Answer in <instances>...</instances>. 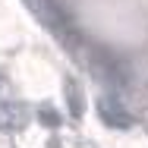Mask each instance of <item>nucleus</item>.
Returning <instances> with one entry per match:
<instances>
[{
	"instance_id": "obj_1",
	"label": "nucleus",
	"mask_w": 148,
	"mask_h": 148,
	"mask_svg": "<svg viewBox=\"0 0 148 148\" xmlns=\"http://www.w3.org/2000/svg\"><path fill=\"white\" fill-rule=\"evenodd\" d=\"M91 63H95V69H98V76L104 82H110V85H126L129 82V63L120 57V54H114V51L98 47L91 54Z\"/></svg>"
},
{
	"instance_id": "obj_2",
	"label": "nucleus",
	"mask_w": 148,
	"mask_h": 148,
	"mask_svg": "<svg viewBox=\"0 0 148 148\" xmlns=\"http://www.w3.org/2000/svg\"><path fill=\"white\" fill-rule=\"evenodd\" d=\"M98 117H101L104 126H110V129H129V126H132V114L123 107V101H117L114 95L98 98Z\"/></svg>"
},
{
	"instance_id": "obj_3",
	"label": "nucleus",
	"mask_w": 148,
	"mask_h": 148,
	"mask_svg": "<svg viewBox=\"0 0 148 148\" xmlns=\"http://www.w3.org/2000/svg\"><path fill=\"white\" fill-rule=\"evenodd\" d=\"M44 19H47V25H51V32L57 35L60 41H73L76 38V29L69 25V19H66V13L57 6V0H44Z\"/></svg>"
},
{
	"instance_id": "obj_4",
	"label": "nucleus",
	"mask_w": 148,
	"mask_h": 148,
	"mask_svg": "<svg viewBox=\"0 0 148 148\" xmlns=\"http://www.w3.org/2000/svg\"><path fill=\"white\" fill-rule=\"evenodd\" d=\"M22 126V107L13 104V101H0V129L13 132Z\"/></svg>"
},
{
	"instance_id": "obj_5",
	"label": "nucleus",
	"mask_w": 148,
	"mask_h": 148,
	"mask_svg": "<svg viewBox=\"0 0 148 148\" xmlns=\"http://www.w3.org/2000/svg\"><path fill=\"white\" fill-rule=\"evenodd\" d=\"M41 120H44V123H51V126H57V123H60V120H57V114H54L51 107H44V110H41Z\"/></svg>"
}]
</instances>
